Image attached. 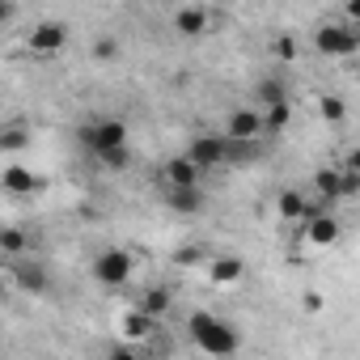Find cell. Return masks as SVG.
<instances>
[{
	"mask_svg": "<svg viewBox=\"0 0 360 360\" xmlns=\"http://www.w3.org/2000/svg\"><path fill=\"white\" fill-rule=\"evenodd\" d=\"M187 335H191V343L204 352V356H233L238 347H242V335H238V326L233 322H225V318H217V314H191V322H187Z\"/></svg>",
	"mask_w": 360,
	"mask_h": 360,
	"instance_id": "obj_1",
	"label": "cell"
},
{
	"mask_svg": "<svg viewBox=\"0 0 360 360\" xmlns=\"http://www.w3.org/2000/svg\"><path fill=\"white\" fill-rule=\"evenodd\" d=\"M314 51L326 56V60H343V56H356L360 51V39H356L352 22H322L314 30Z\"/></svg>",
	"mask_w": 360,
	"mask_h": 360,
	"instance_id": "obj_2",
	"label": "cell"
},
{
	"mask_svg": "<svg viewBox=\"0 0 360 360\" xmlns=\"http://www.w3.org/2000/svg\"><path fill=\"white\" fill-rule=\"evenodd\" d=\"M81 144H85L89 157H102V153L127 144V127H123L119 119H94V123L81 127Z\"/></svg>",
	"mask_w": 360,
	"mask_h": 360,
	"instance_id": "obj_3",
	"label": "cell"
},
{
	"mask_svg": "<svg viewBox=\"0 0 360 360\" xmlns=\"http://www.w3.org/2000/svg\"><path fill=\"white\" fill-rule=\"evenodd\" d=\"M94 280L106 288H123L131 280V255L127 250H102L94 259Z\"/></svg>",
	"mask_w": 360,
	"mask_h": 360,
	"instance_id": "obj_4",
	"label": "cell"
},
{
	"mask_svg": "<svg viewBox=\"0 0 360 360\" xmlns=\"http://www.w3.org/2000/svg\"><path fill=\"white\" fill-rule=\"evenodd\" d=\"M64 47H68V26H60V22H34V30H30V51L34 56L51 60Z\"/></svg>",
	"mask_w": 360,
	"mask_h": 360,
	"instance_id": "obj_5",
	"label": "cell"
},
{
	"mask_svg": "<svg viewBox=\"0 0 360 360\" xmlns=\"http://www.w3.org/2000/svg\"><path fill=\"white\" fill-rule=\"evenodd\" d=\"M339 233H343V225L330 217V212H314V217H305L301 221V238L309 242V246H318V250H326V246H335L339 242Z\"/></svg>",
	"mask_w": 360,
	"mask_h": 360,
	"instance_id": "obj_6",
	"label": "cell"
},
{
	"mask_svg": "<svg viewBox=\"0 0 360 360\" xmlns=\"http://www.w3.org/2000/svg\"><path fill=\"white\" fill-rule=\"evenodd\" d=\"M165 208L178 212V217H200L208 208V195L200 191V183H191V187H165Z\"/></svg>",
	"mask_w": 360,
	"mask_h": 360,
	"instance_id": "obj_7",
	"label": "cell"
},
{
	"mask_svg": "<svg viewBox=\"0 0 360 360\" xmlns=\"http://www.w3.org/2000/svg\"><path fill=\"white\" fill-rule=\"evenodd\" d=\"M204 169H212V165H225L229 161V136H195L191 140V148H187Z\"/></svg>",
	"mask_w": 360,
	"mask_h": 360,
	"instance_id": "obj_8",
	"label": "cell"
},
{
	"mask_svg": "<svg viewBox=\"0 0 360 360\" xmlns=\"http://www.w3.org/2000/svg\"><path fill=\"white\" fill-rule=\"evenodd\" d=\"M200 178H204V165L191 153L165 161V187H191V183H200Z\"/></svg>",
	"mask_w": 360,
	"mask_h": 360,
	"instance_id": "obj_9",
	"label": "cell"
},
{
	"mask_svg": "<svg viewBox=\"0 0 360 360\" xmlns=\"http://www.w3.org/2000/svg\"><path fill=\"white\" fill-rule=\"evenodd\" d=\"M276 212H280L284 221H297V225H301L305 217H314V212H318V204H309V200H305V191L284 187V191L276 195Z\"/></svg>",
	"mask_w": 360,
	"mask_h": 360,
	"instance_id": "obj_10",
	"label": "cell"
},
{
	"mask_svg": "<svg viewBox=\"0 0 360 360\" xmlns=\"http://www.w3.org/2000/svg\"><path fill=\"white\" fill-rule=\"evenodd\" d=\"M259 131H267V127H263V115L250 110V106L233 110L229 123H225V136H233V140H259Z\"/></svg>",
	"mask_w": 360,
	"mask_h": 360,
	"instance_id": "obj_11",
	"label": "cell"
},
{
	"mask_svg": "<svg viewBox=\"0 0 360 360\" xmlns=\"http://www.w3.org/2000/svg\"><path fill=\"white\" fill-rule=\"evenodd\" d=\"M157 322H161L157 314H148V309H140V305H136V309H127V314H123L119 330H123V335H127L131 343H140V339H148V335L157 330Z\"/></svg>",
	"mask_w": 360,
	"mask_h": 360,
	"instance_id": "obj_12",
	"label": "cell"
},
{
	"mask_svg": "<svg viewBox=\"0 0 360 360\" xmlns=\"http://www.w3.org/2000/svg\"><path fill=\"white\" fill-rule=\"evenodd\" d=\"M246 276V263L238 259V255H217L212 263H208V280L212 284H238Z\"/></svg>",
	"mask_w": 360,
	"mask_h": 360,
	"instance_id": "obj_13",
	"label": "cell"
},
{
	"mask_svg": "<svg viewBox=\"0 0 360 360\" xmlns=\"http://www.w3.org/2000/svg\"><path fill=\"white\" fill-rule=\"evenodd\" d=\"M13 276H18V284H22L26 292H47V271H43V263H34V259H13Z\"/></svg>",
	"mask_w": 360,
	"mask_h": 360,
	"instance_id": "obj_14",
	"label": "cell"
},
{
	"mask_svg": "<svg viewBox=\"0 0 360 360\" xmlns=\"http://www.w3.org/2000/svg\"><path fill=\"white\" fill-rule=\"evenodd\" d=\"M174 30L183 34V39H204V30H208V13L204 9H178L174 13Z\"/></svg>",
	"mask_w": 360,
	"mask_h": 360,
	"instance_id": "obj_15",
	"label": "cell"
},
{
	"mask_svg": "<svg viewBox=\"0 0 360 360\" xmlns=\"http://www.w3.org/2000/svg\"><path fill=\"white\" fill-rule=\"evenodd\" d=\"M39 187H43V178H39V174H30L26 165H9V169H5V191L26 195V191H39Z\"/></svg>",
	"mask_w": 360,
	"mask_h": 360,
	"instance_id": "obj_16",
	"label": "cell"
},
{
	"mask_svg": "<svg viewBox=\"0 0 360 360\" xmlns=\"http://www.w3.org/2000/svg\"><path fill=\"white\" fill-rule=\"evenodd\" d=\"M314 191H318V200H322V204L343 200V191H339V165H330V169H318V174H314Z\"/></svg>",
	"mask_w": 360,
	"mask_h": 360,
	"instance_id": "obj_17",
	"label": "cell"
},
{
	"mask_svg": "<svg viewBox=\"0 0 360 360\" xmlns=\"http://www.w3.org/2000/svg\"><path fill=\"white\" fill-rule=\"evenodd\" d=\"M0 255H5V259H22V255H26V233H22L18 225H5V229H0Z\"/></svg>",
	"mask_w": 360,
	"mask_h": 360,
	"instance_id": "obj_18",
	"label": "cell"
},
{
	"mask_svg": "<svg viewBox=\"0 0 360 360\" xmlns=\"http://www.w3.org/2000/svg\"><path fill=\"white\" fill-rule=\"evenodd\" d=\"M140 309H148V314L165 318V314H169V288H161V284L144 288V292H140Z\"/></svg>",
	"mask_w": 360,
	"mask_h": 360,
	"instance_id": "obj_19",
	"label": "cell"
},
{
	"mask_svg": "<svg viewBox=\"0 0 360 360\" xmlns=\"http://www.w3.org/2000/svg\"><path fill=\"white\" fill-rule=\"evenodd\" d=\"M288 119H292V106H288V98H284V102H271V106H263V127H267V131H284V127H288Z\"/></svg>",
	"mask_w": 360,
	"mask_h": 360,
	"instance_id": "obj_20",
	"label": "cell"
},
{
	"mask_svg": "<svg viewBox=\"0 0 360 360\" xmlns=\"http://www.w3.org/2000/svg\"><path fill=\"white\" fill-rule=\"evenodd\" d=\"M318 115H322L326 123H343V119H347V102H343L339 94H322V98H318Z\"/></svg>",
	"mask_w": 360,
	"mask_h": 360,
	"instance_id": "obj_21",
	"label": "cell"
},
{
	"mask_svg": "<svg viewBox=\"0 0 360 360\" xmlns=\"http://www.w3.org/2000/svg\"><path fill=\"white\" fill-rule=\"evenodd\" d=\"M271 56H276L280 64H292V60H297V39H292V34H276V39H271Z\"/></svg>",
	"mask_w": 360,
	"mask_h": 360,
	"instance_id": "obj_22",
	"label": "cell"
},
{
	"mask_svg": "<svg viewBox=\"0 0 360 360\" xmlns=\"http://www.w3.org/2000/svg\"><path fill=\"white\" fill-rule=\"evenodd\" d=\"M89 56H94L98 64H110V60H119V43H115V39H98V43L89 47Z\"/></svg>",
	"mask_w": 360,
	"mask_h": 360,
	"instance_id": "obj_23",
	"label": "cell"
},
{
	"mask_svg": "<svg viewBox=\"0 0 360 360\" xmlns=\"http://www.w3.org/2000/svg\"><path fill=\"white\" fill-rule=\"evenodd\" d=\"M18 148H26V131L22 127H5L0 131V153H18Z\"/></svg>",
	"mask_w": 360,
	"mask_h": 360,
	"instance_id": "obj_24",
	"label": "cell"
},
{
	"mask_svg": "<svg viewBox=\"0 0 360 360\" xmlns=\"http://www.w3.org/2000/svg\"><path fill=\"white\" fill-rule=\"evenodd\" d=\"M98 161H102L106 169H127V161H131V153H127V144H123V148H110V153H102Z\"/></svg>",
	"mask_w": 360,
	"mask_h": 360,
	"instance_id": "obj_25",
	"label": "cell"
},
{
	"mask_svg": "<svg viewBox=\"0 0 360 360\" xmlns=\"http://www.w3.org/2000/svg\"><path fill=\"white\" fill-rule=\"evenodd\" d=\"M259 102H263V106L284 102V85H280V81H263V85H259Z\"/></svg>",
	"mask_w": 360,
	"mask_h": 360,
	"instance_id": "obj_26",
	"label": "cell"
},
{
	"mask_svg": "<svg viewBox=\"0 0 360 360\" xmlns=\"http://www.w3.org/2000/svg\"><path fill=\"white\" fill-rule=\"evenodd\" d=\"M200 259H204V250H200V246H183V250L174 255V263H178V267H195Z\"/></svg>",
	"mask_w": 360,
	"mask_h": 360,
	"instance_id": "obj_27",
	"label": "cell"
},
{
	"mask_svg": "<svg viewBox=\"0 0 360 360\" xmlns=\"http://www.w3.org/2000/svg\"><path fill=\"white\" fill-rule=\"evenodd\" d=\"M13 18H18V0H0V22L13 26Z\"/></svg>",
	"mask_w": 360,
	"mask_h": 360,
	"instance_id": "obj_28",
	"label": "cell"
},
{
	"mask_svg": "<svg viewBox=\"0 0 360 360\" xmlns=\"http://www.w3.org/2000/svg\"><path fill=\"white\" fill-rule=\"evenodd\" d=\"M305 309L318 314V309H322V297H318V292H305Z\"/></svg>",
	"mask_w": 360,
	"mask_h": 360,
	"instance_id": "obj_29",
	"label": "cell"
},
{
	"mask_svg": "<svg viewBox=\"0 0 360 360\" xmlns=\"http://www.w3.org/2000/svg\"><path fill=\"white\" fill-rule=\"evenodd\" d=\"M343 165H352V169H360V148H352V153L343 157Z\"/></svg>",
	"mask_w": 360,
	"mask_h": 360,
	"instance_id": "obj_30",
	"label": "cell"
},
{
	"mask_svg": "<svg viewBox=\"0 0 360 360\" xmlns=\"http://www.w3.org/2000/svg\"><path fill=\"white\" fill-rule=\"evenodd\" d=\"M347 18H352V22H360V0H347Z\"/></svg>",
	"mask_w": 360,
	"mask_h": 360,
	"instance_id": "obj_31",
	"label": "cell"
},
{
	"mask_svg": "<svg viewBox=\"0 0 360 360\" xmlns=\"http://www.w3.org/2000/svg\"><path fill=\"white\" fill-rule=\"evenodd\" d=\"M131 5H140V0H131Z\"/></svg>",
	"mask_w": 360,
	"mask_h": 360,
	"instance_id": "obj_32",
	"label": "cell"
},
{
	"mask_svg": "<svg viewBox=\"0 0 360 360\" xmlns=\"http://www.w3.org/2000/svg\"><path fill=\"white\" fill-rule=\"evenodd\" d=\"M356 77H360V72H356Z\"/></svg>",
	"mask_w": 360,
	"mask_h": 360,
	"instance_id": "obj_33",
	"label": "cell"
}]
</instances>
